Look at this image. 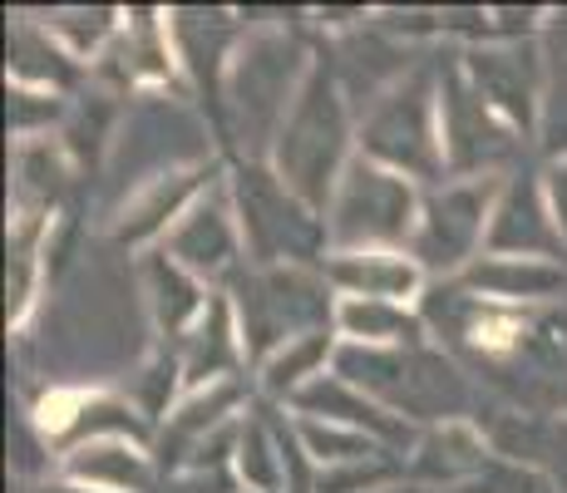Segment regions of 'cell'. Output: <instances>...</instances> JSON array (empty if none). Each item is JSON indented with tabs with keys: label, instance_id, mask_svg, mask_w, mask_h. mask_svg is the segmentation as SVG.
I'll return each instance as SVG.
<instances>
[{
	"label": "cell",
	"instance_id": "ffe728a7",
	"mask_svg": "<svg viewBox=\"0 0 567 493\" xmlns=\"http://www.w3.org/2000/svg\"><path fill=\"white\" fill-rule=\"evenodd\" d=\"M553 203H558V223L567 233V168H558V178H553Z\"/></svg>",
	"mask_w": 567,
	"mask_h": 493
},
{
	"label": "cell",
	"instance_id": "ac0fdd59",
	"mask_svg": "<svg viewBox=\"0 0 567 493\" xmlns=\"http://www.w3.org/2000/svg\"><path fill=\"white\" fill-rule=\"evenodd\" d=\"M74 479H90V484H114V489H144V464L128 449H80L70 459Z\"/></svg>",
	"mask_w": 567,
	"mask_h": 493
},
{
	"label": "cell",
	"instance_id": "8992f818",
	"mask_svg": "<svg viewBox=\"0 0 567 493\" xmlns=\"http://www.w3.org/2000/svg\"><path fill=\"white\" fill-rule=\"evenodd\" d=\"M484 207H488V183H468L434 197L420 227V261L430 267H454L484 233Z\"/></svg>",
	"mask_w": 567,
	"mask_h": 493
},
{
	"label": "cell",
	"instance_id": "7402d4cb",
	"mask_svg": "<svg viewBox=\"0 0 567 493\" xmlns=\"http://www.w3.org/2000/svg\"><path fill=\"white\" fill-rule=\"evenodd\" d=\"M50 493H74V489H50Z\"/></svg>",
	"mask_w": 567,
	"mask_h": 493
},
{
	"label": "cell",
	"instance_id": "7a4b0ae2",
	"mask_svg": "<svg viewBox=\"0 0 567 493\" xmlns=\"http://www.w3.org/2000/svg\"><path fill=\"white\" fill-rule=\"evenodd\" d=\"M346 138L341 124V104L326 74H316L311 90L301 94V104L291 109L287 129H281V173L291 188H301L311 203H321L331 188V168H336V148Z\"/></svg>",
	"mask_w": 567,
	"mask_h": 493
},
{
	"label": "cell",
	"instance_id": "e0dca14e",
	"mask_svg": "<svg viewBox=\"0 0 567 493\" xmlns=\"http://www.w3.org/2000/svg\"><path fill=\"white\" fill-rule=\"evenodd\" d=\"M341 326L361 341H410L414 336V321L395 301H365V296H351L341 306Z\"/></svg>",
	"mask_w": 567,
	"mask_h": 493
},
{
	"label": "cell",
	"instance_id": "277c9868",
	"mask_svg": "<svg viewBox=\"0 0 567 493\" xmlns=\"http://www.w3.org/2000/svg\"><path fill=\"white\" fill-rule=\"evenodd\" d=\"M243 316H247V331H252V346L267 350L271 341H301V326L326 321V296L316 281L297 277V271H271V277L243 287Z\"/></svg>",
	"mask_w": 567,
	"mask_h": 493
},
{
	"label": "cell",
	"instance_id": "52a82bcc",
	"mask_svg": "<svg viewBox=\"0 0 567 493\" xmlns=\"http://www.w3.org/2000/svg\"><path fill=\"white\" fill-rule=\"evenodd\" d=\"M291 74H297V50H287L281 40H267L252 54H243L233 80V99L247 119L271 124L277 114H287V94H291Z\"/></svg>",
	"mask_w": 567,
	"mask_h": 493
},
{
	"label": "cell",
	"instance_id": "3957f363",
	"mask_svg": "<svg viewBox=\"0 0 567 493\" xmlns=\"http://www.w3.org/2000/svg\"><path fill=\"white\" fill-rule=\"evenodd\" d=\"M414 223V197L405 188V178L380 173L375 163H351L336 197V223L331 233L341 243H395L405 237Z\"/></svg>",
	"mask_w": 567,
	"mask_h": 493
},
{
	"label": "cell",
	"instance_id": "6da1fadb",
	"mask_svg": "<svg viewBox=\"0 0 567 493\" xmlns=\"http://www.w3.org/2000/svg\"><path fill=\"white\" fill-rule=\"evenodd\" d=\"M341 370L410 414H454L464 404L454 370L420 350H346Z\"/></svg>",
	"mask_w": 567,
	"mask_h": 493
},
{
	"label": "cell",
	"instance_id": "2e32d148",
	"mask_svg": "<svg viewBox=\"0 0 567 493\" xmlns=\"http://www.w3.org/2000/svg\"><path fill=\"white\" fill-rule=\"evenodd\" d=\"M233 360V331H227V311L223 306H207L203 311V321H198V331L188 336V380H213L217 370Z\"/></svg>",
	"mask_w": 567,
	"mask_h": 493
},
{
	"label": "cell",
	"instance_id": "ba28073f",
	"mask_svg": "<svg viewBox=\"0 0 567 493\" xmlns=\"http://www.w3.org/2000/svg\"><path fill=\"white\" fill-rule=\"evenodd\" d=\"M243 213H247V233H252L257 251H267V257H301V251L316 243L311 217L281 188H271V183H261V178L247 188Z\"/></svg>",
	"mask_w": 567,
	"mask_h": 493
},
{
	"label": "cell",
	"instance_id": "d6986e66",
	"mask_svg": "<svg viewBox=\"0 0 567 493\" xmlns=\"http://www.w3.org/2000/svg\"><path fill=\"white\" fill-rule=\"evenodd\" d=\"M321 356H326V336H301V341H291L287 346V356H277L271 360V390H287V386H297L301 376H311L316 366H321Z\"/></svg>",
	"mask_w": 567,
	"mask_h": 493
},
{
	"label": "cell",
	"instance_id": "9c48e42d",
	"mask_svg": "<svg viewBox=\"0 0 567 493\" xmlns=\"http://www.w3.org/2000/svg\"><path fill=\"white\" fill-rule=\"evenodd\" d=\"M331 277L341 281L351 296L365 301H400L420 287V271L405 257H385V251H365V257H341L331 267Z\"/></svg>",
	"mask_w": 567,
	"mask_h": 493
},
{
	"label": "cell",
	"instance_id": "5b68a950",
	"mask_svg": "<svg viewBox=\"0 0 567 493\" xmlns=\"http://www.w3.org/2000/svg\"><path fill=\"white\" fill-rule=\"evenodd\" d=\"M365 148L375 158L410 173H434V129H430V90L420 80L410 90L380 99L365 124Z\"/></svg>",
	"mask_w": 567,
	"mask_h": 493
},
{
	"label": "cell",
	"instance_id": "44dd1931",
	"mask_svg": "<svg viewBox=\"0 0 567 493\" xmlns=\"http://www.w3.org/2000/svg\"><path fill=\"white\" fill-rule=\"evenodd\" d=\"M227 484L223 479H207V474H198V479H188V484H183L178 493H223Z\"/></svg>",
	"mask_w": 567,
	"mask_h": 493
},
{
	"label": "cell",
	"instance_id": "4fadbf2b",
	"mask_svg": "<svg viewBox=\"0 0 567 493\" xmlns=\"http://www.w3.org/2000/svg\"><path fill=\"white\" fill-rule=\"evenodd\" d=\"M488 243H494L498 251H558V237H553V227H548V217H543L538 197L523 193V188L504 203V213H498Z\"/></svg>",
	"mask_w": 567,
	"mask_h": 493
},
{
	"label": "cell",
	"instance_id": "8fae6325",
	"mask_svg": "<svg viewBox=\"0 0 567 493\" xmlns=\"http://www.w3.org/2000/svg\"><path fill=\"white\" fill-rule=\"evenodd\" d=\"M444 134H450V148H454L460 163H484L488 153L504 148V138H498L484 99L468 94L460 80L450 84V99H444Z\"/></svg>",
	"mask_w": 567,
	"mask_h": 493
},
{
	"label": "cell",
	"instance_id": "7c38bea8",
	"mask_svg": "<svg viewBox=\"0 0 567 493\" xmlns=\"http://www.w3.org/2000/svg\"><path fill=\"white\" fill-rule=\"evenodd\" d=\"M468 287L488 296H553L567 287V277L533 257H488L468 271Z\"/></svg>",
	"mask_w": 567,
	"mask_h": 493
},
{
	"label": "cell",
	"instance_id": "5bb4252c",
	"mask_svg": "<svg viewBox=\"0 0 567 493\" xmlns=\"http://www.w3.org/2000/svg\"><path fill=\"white\" fill-rule=\"evenodd\" d=\"M523 60H528V54H518V50H488V54H474V74H478L484 99H498V104L514 109L518 119H528L533 70Z\"/></svg>",
	"mask_w": 567,
	"mask_h": 493
},
{
	"label": "cell",
	"instance_id": "30bf717a",
	"mask_svg": "<svg viewBox=\"0 0 567 493\" xmlns=\"http://www.w3.org/2000/svg\"><path fill=\"white\" fill-rule=\"evenodd\" d=\"M233 257V223L217 203H203L188 223L173 233V261L188 271H223Z\"/></svg>",
	"mask_w": 567,
	"mask_h": 493
},
{
	"label": "cell",
	"instance_id": "9a60e30c",
	"mask_svg": "<svg viewBox=\"0 0 567 493\" xmlns=\"http://www.w3.org/2000/svg\"><path fill=\"white\" fill-rule=\"evenodd\" d=\"M297 404L301 410H326L331 420H346V424H370L375 434H385V440H400V424L390 420L385 410H375V404H365V400H355L351 390L341 386V380H311L307 390L297 394Z\"/></svg>",
	"mask_w": 567,
	"mask_h": 493
}]
</instances>
